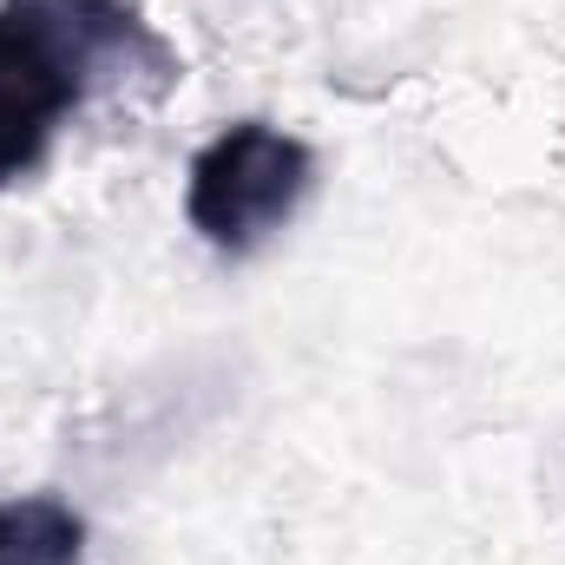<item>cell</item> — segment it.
<instances>
[{
	"label": "cell",
	"instance_id": "cell-1",
	"mask_svg": "<svg viewBox=\"0 0 565 565\" xmlns=\"http://www.w3.org/2000/svg\"><path fill=\"white\" fill-rule=\"evenodd\" d=\"M171 66L139 0H0V191L46 164L99 66Z\"/></svg>",
	"mask_w": 565,
	"mask_h": 565
},
{
	"label": "cell",
	"instance_id": "cell-3",
	"mask_svg": "<svg viewBox=\"0 0 565 565\" xmlns=\"http://www.w3.org/2000/svg\"><path fill=\"white\" fill-rule=\"evenodd\" d=\"M86 559V520L53 493L0 500V565H79Z\"/></svg>",
	"mask_w": 565,
	"mask_h": 565
},
{
	"label": "cell",
	"instance_id": "cell-2",
	"mask_svg": "<svg viewBox=\"0 0 565 565\" xmlns=\"http://www.w3.org/2000/svg\"><path fill=\"white\" fill-rule=\"evenodd\" d=\"M309 191H316V151L270 119H237L198 145L184 178V217L211 250L250 257L296 224Z\"/></svg>",
	"mask_w": 565,
	"mask_h": 565
}]
</instances>
